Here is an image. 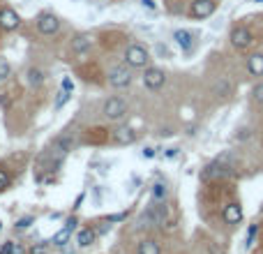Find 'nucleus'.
Returning a JSON list of instances; mask_svg holds the SVG:
<instances>
[{"mask_svg": "<svg viewBox=\"0 0 263 254\" xmlns=\"http://www.w3.org/2000/svg\"><path fill=\"white\" fill-rule=\"evenodd\" d=\"M213 12H215V0H194L189 14L194 19H208Z\"/></svg>", "mask_w": 263, "mask_h": 254, "instance_id": "obj_8", "label": "nucleus"}, {"mask_svg": "<svg viewBox=\"0 0 263 254\" xmlns=\"http://www.w3.org/2000/svg\"><path fill=\"white\" fill-rule=\"evenodd\" d=\"M74 229H77V220H74V217H70V220L65 222V227H62L60 231H58L53 238H51V243H53V245H58V247L67 245V243H70L72 231H74Z\"/></svg>", "mask_w": 263, "mask_h": 254, "instance_id": "obj_10", "label": "nucleus"}, {"mask_svg": "<svg viewBox=\"0 0 263 254\" xmlns=\"http://www.w3.org/2000/svg\"><path fill=\"white\" fill-rule=\"evenodd\" d=\"M254 3H263V0H254Z\"/></svg>", "mask_w": 263, "mask_h": 254, "instance_id": "obj_36", "label": "nucleus"}, {"mask_svg": "<svg viewBox=\"0 0 263 254\" xmlns=\"http://www.w3.org/2000/svg\"><path fill=\"white\" fill-rule=\"evenodd\" d=\"M28 83H30L33 88L42 86V83H44V74L39 70H35V67H33V70H28Z\"/></svg>", "mask_w": 263, "mask_h": 254, "instance_id": "obj_20", "label": "nucleus"}, {"mask_svg": "<svg viewBox=\"0 0 263 254\" xmlns=\"http://www.w3.org/2000/svg\"><path fill=\"white\" fill-rule=\"evenodd\" d=\"M164 81H166V74L159 67H148L143 72V86L150 88V90H159L164 86Z\"/></svg>", "mask_w": 263, "mask_h": 254, "instance_id": "obj_4", "label": "nucleus"}, {"mask_svg": "<svg viewBox=\"0 0 263 254\" xmlns=\"http://www.w3.org/2000/svg\"><path fill=\"white\" fill-rule=\"evenodd\" d=\"M141 5H143V7H148V10H155V7H157V5L153 3V0H141Z\"/></svg>", "mask_w": 263, "mask_h": 254, "instance_id": "obj_33", "label": "nucleus"}, {"mask_svg": "<svg viewBox=\"0 0 263 254\" xmlns=\"http://www.w3.org/2000/svg\"><path fill=\"white\" fill-rule=\"evenodd\" d=\"M62 90H67V92L74 90V83H72L70 76H65V79H62Z\"/></svg>", "mask_w": 263, "mask_h": 254, "instance_id": "obj_30", "label": "nucleus"}, {"mask_svg": "<svg viewBox=\"0 0 263 254\" xmlns=\"http://www.w3.org/2000/svg\"><path fill=\"white\" fill-rule=\"evenodd\" d=\"M7 185H10V176H7V171L0 169V189H5Z\"/></svg>", "mask_w": 263, "mask_h": 254, "instance_id": "obj_29", "label": "nucleus"}, {"mask_svg": "<svg viewBox=\"0 0 263 254\" xmlns=\"http://www.w3.org/2000/svg\"><path fill=\"white\" fill-rule=\"evenodd\" d=\"M109 83L115 88H125L132 83V74L127 67H113V70L109 72Z\"/></svg>", "mask_w": 263, "mask_h": 254, "instance_id": "obj_7", "label": "nucleus"}, {"mask_svg": "<svg viewBox=\"0 0 263 254\" xmlns=\"http://www.w3.org/2000/svg\"><path fill=\"white\" fill-rule=\"evenodd\" d=\"M153 196H155V201H164L166 199V185L164 183H155L153 185Z\"/></svg>", "mask_w": 263, "mask_h": 254, "instance_id": "obj_21", "label": "nucleus"}, {"mask_svg": "<svg viewBox=\"0 0 263 254\" xmlns=\"http://www.w3.org/2000/svg\"><path fill=\"white\" fill-rule=\"evenodd\" d=\"M247 72L252 76H263V54H252L247 58Z\"/></svg>", "mask_w": 263, "mask_h": 254, "instance_id": "obj_15", "label": "nucleus"}, {"mask_svg": "<svg viewBox=\"0 0 263 254\" xmlns=\"http://www.w3.org/2000/svg\"><path fill=\"white\" fill-rule=\"evenodd\" d=\"M67 99H70V92H67V90H60V92H58V97H55V109H60L62 104L67 102Z\"/></svg>", "mask_w": 263, "mask_h": 254, "instance_id": "obj_25", "label": "nucleus"}, {"mask_svg": "<svg viewBox=\"0 0 263 254\" xmlns=\"http://www.w3.org/2000/svg\"><path fill=\"white\" fill-rule=\"evenodd\" d=\"M88 49H90V37L88 35H77V37L72 39V51L74 54H83Z\"/></svg>", "mask_w": 263, "mask_h": 254, "instance_id": "obj_16", "label": "nucleus"}, {"mask_svg": "<svg viewBox=\"0 0 263 254\" xmlns=\"http://www.w3.org/2000/svg\"><path fill=\"white\" fill-rule=\"evenodd\" d=\"M30 224H33V217H23V220H19L14 227H17V229H28Z\"/></svg>", "mask_w": 263, "mask_h": 254, "instance_id": "obj_28", "label": "nucleus"}, {"mask_svg": "<svg viewBox=\"0 0 263 254\" xmlns=\"http://www.w3.org/2000/svg\"><path fill=\"white\" fill-rule=\"evenodd\" d=\"M0 26L5 28V30H14V28L19 26V17H17V12H12V10H0Z\"/></svg>", "mask_w": 263, "mask_h": 254, "instance_id": "obj_14", "label": "nucleus"}, {"mask_svg": "<svg viewBox=\"0 0 263 254\" xmlns=\"http://www.w3.org/2000/svg\"><path fill=\"white\" fill-rule=\"evenodd\" d=\"M125 60H127V65L129 67H146L150 56L141 44H132V46H127V51H125Z\"/></svg>", "mask_w": 263, "mask_h": 254, "instance_id": "obj_2", "label": "nucleus"}, {"mask_svg": "<svg viewBox=\"0 0 263 254\" xmlns=\"http://www.w3.org/2000/svg\"><path fill=\"white\" fill-rule=\"evenodd\" d=\"M10 63H7V58H3L0 56V81H7L10 79Z\"/></svg>", "mask_w": 263, "mask_h": 254, "instance_id": "obj_23", "label": "nucleus"}, {"mask_svg": "<svg viewBox=\"0 0 263 254\" xmlns=\"http://www.w3.org/2000/svg\"><path fill=\"white\" fill-rule=\"evenodd\" d=\"M233 157L226 153V155L217 157V160H213V162L208 164V167L201 171V180H219V178H229L231 173H233Z\"/></svg>", "mask_w": 263, "mask_h": 254, "instance_id": "obj_1", "label": "nucleus"}, {"mask_svg": "<svg viewBox=\"0 0 263 254\" xmlns=\"http://www.w3.org/2000/svg\"><path fill=\"white\" fill-rule=\"evenodd\" d=\"M58 28H60V21L53 14H42L37 19V30L42 35H53V33H58Z\"/></svg>", "mask_w": 263, "mask_h": 254, "instance_id": "obj_9", "label": "nucleus"}, {"mask_svg": "<svg viewBox=\"0 0 263 254\" xmlns=\"http://www.w3.org/2000/svg\"><path fill=\"white\" fill-rule=\"evenodd\" d=\"M162 249H159V243H155V240H143V243H139V249L137 254H159Z\"/></svg>", "mask_w": 263, "mask_h": 254, "instance_id": "obj_17", "label": "nucleus"}, {"mask_svg": "<svg viewBox=\"0 0 263 254\" xmlns=\"http://www.w3.org/2000/svg\"><path fill=\"white\" fill-rule=\"evenodd\" d=\"M72 146H74V139H72L70 134H62V136H58V139L51 143V157H55L58 162H60L62 157L67 155V153L72 150Z\"/></svg>", "mask_w": 263, "mask_h": 254, "instance_id": "obj_5", "label": "nucleus"}, {"mask_svg": "<svg viewBox=\"0 0 263 254\" xmlns=\"http://www.w3.org/2000/svg\"><path fill=\"white\" fill-rule=\"evenodd\" d=\"M0 227H3V224H0Z\"/></svg>", "mask_w": 263, "mask_h": 254, "instance_id": "obj_37", "label": "nucleus"}, {"mask_svg": "<svg viewBox=\"0 0 263 254\" xmlns=\"http://www.w3.org/2000/svg\"><path fill=\"white\" fill-rule=\"evenodd\" d=\"M252 102L254 104H261V107H263V81L256 83V86L252 88Z\"/></svg>", "mask_w": 263, "mask_h": 254, "instance_id": "obj_22", "label": "nucleus"}, {"mask_svg": "<svg viewBox=\"0 0 263 254\" xmlns=\"http://www.w3.org/2000/svg\"><path fill=\"white\" fill-rule=\"evenodd\" d=\"M113 139L118 141V143H122V146H127V143H134V141H137V132L132 130V127H127V125H122V127H118V130L113 132Z\"/></svg>", "mask_w": 263, "mask_h": 254, "instance_id": "obj_13", "label": "nucleus"}, {"mask_svg": "<svg viewBox=\"0 0 263 254\" xmlns=\"http://www.w3.org/2000/svg\"><path fill=\"white\" fill-rule=\"evenodd\" d=\"M173 39H175V44L180 46L182 51H192V46H194V35L189 33V30H175L173 33Z\"/></svg>", "mask_w": 263, "mask_h": 254, "instance_id": "obj_12", "label": "nucleus"}, {"mask_svg": "<svg viewBox=\"0 0 263 254\" xmlns=\"http://www.w3.org/2000/svg\"><path fill=\"white\" fill-rule=\"evenodd\" d=\"M46 249H49V245H46V243H39V245H33L30 254H46Z\"/></svg>", "mask_w": 263, "mask_h": 254, "instance_id": "obj_27", "label": "nucleus"}, {"mask_svg": "<svg viewBox=\"0 0 263 254\" xmlns=\"http://www.w3.org/2000/svg\"><path fill=\"white\" fill-rule=\"evenodd\" d=\"M143 157H155V148H146V150H143Z\"/></svg>", "mask_w": 263, "mask_h": 254, "instance_id": "obj_34", "label": "nucleus"}, {"mask_svg": "<svg viewBox=\"0 0 263 254\" xmlns=\"http://www.w3.org/2000/svg\"><path fill=\"white\" fill-rule=\"evenodd\" d=\"M93 240H95V231H93V229H83V231L79 233V238H77L79 247H88Z\"/></svg>", "mask_w": 263, "mask_h": 254, "instance_id": "obj_18", "label": "nucleus"}, {"mask_svg": "<svg viewBox=\"0 0 263 254\" xmlns=\"http://www.w3.org/2000/svg\"><path fill=\"white\" fill-rule=\"evenodd\" d=\"M252 33H249V28L247 26H236L231 30V44L236 46V49H247L249 44H252Z\"/></svg>", "mask_w": 263, "mask_h": 254, "instance_id": "obj_6", "label": "nucleus"}, {"mask_svg": "<svg viewBox=\"0 0 263 254\" xmlns=\"http://www.w3.org/2000/svg\"><path fill=\"white\" fill-rule=\"evenodd\" d=\"M102 111H104V116L109 120H120L122 116L127 114V104H125V99H120V97H111V99H106Z\"/></svg>", "mask_w": 263, "mask_h": 254, "instance_id": "obj_3", "label": "nucleus"}, {"mask_svg": "<svg viewBox=\"0 0 263 254\" xmlns=\"http://www.w3.org/2000/svg\"><path fill=\"white\" fill-rule=\"evenodd\" d=\"M229 92H231V81L229 79H219V81L215 83V95H217V97H226Z\"/></svg>", "mask_w": 263, "mask_h": 254, "instance_id": "obj_19", "label": "nucleus"}, {"mask_svg": "<svg viewBox=\"0 0 263 254\" xmlns=\"http://www.w3.org/2000/svg\"><path fill=\"white\" fill-rule=\"evenodd\" d=\"M166 157H169V160L178 157V148H169V150H166Z\"/></svg>", "mask_w": 263, "mask_h": 254, "instance_id": "obj_32", "label": "nucleus"}, {"mask_svg": "<svg viewBox=\"0 0 263 254\" xmlns=\"http://www.w3.org/2000/svg\"><path fill=\"white\" fill-rule=\"evenodd\" d=\"M12 254H23V247L19 243H14V249H12Z\"/></svg>", "mask_w": 263, "mask_h": 254, "instance_id": "obj_35", "label": "nucleus"}, {"mask_svg": "<svg viewBox=\"0 0 263 254\" xmlns=\"http://www.w3.org/2000/svg\"><path fill=\"white\" fill-rule=\"evenodd\" d=\"M256 231H258V227H256V224H252V227H249V233H247V240H245L247 247L254 243V236H256Z\"/></svg>", "mask_w": 263, "mask_h": 254, "instance_id": "obj_26", "label": "nucleus"}, {"mask_svg": "<svg viewBox=\"0 0 263 254\" xmlns=\"http://www.w3.org/2000/svg\"><path fill=\"white\" fill-rule=\"evenodd\" d=\"M222 220H224L226 224H240V222H242L240 204H226L224 211H222Z\"/></svg>", "mask_w": 263, "mask_h": 254, "instance_id": "obj_11", "label": "nucleus"}, {"mask_svg": "<svg viewBox=\"0 0 263 254\" xmlns=\"http://www.w3.org/2000/svg\"><path fill=\"white\" fill-rule=\"evenodd\" d=\"M12 249H14V243H5L0 247V254H12Z\"/></svg>", "mask_w": 263, "mask_h": 254, "instance_id": "obj_31", "label": "nucleus"}, {"mask_svg": "<svg viewBox=\"0 0 263 254\" xmlns=\"http://www.w3.org/2000/svg\"><path fill=\"white\" fill-rule=\"evenodd\" d=\"M155 54H157V58H171V51L166 44H155Z\"/></svg>", "mask_w": 263, "mask_h": 254, "instance_id": "obj_24", "label": "nucleus"}]
</instances>
